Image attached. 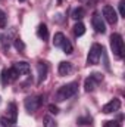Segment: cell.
I'll return each instance as SVG.
<instances>
[{
    "label": "cell",
    "instance_id": "17",
    "mask_svg": "<svg viewBox=\"0 0 125 127\" xmlns=\"http://www.w3.org/2000/svg\"><path fill=\"white\" fill-rule=\"evenodd\" d=\"M84 15H85V10L83 9V7H77V9H74L72 10V18L74 19H81V18H84Z\"/></svg>",
    "mask_w": 125,
    "mask_h": 127
},
{
    "label": "cell",
    "instance_id": "23",
    "mask_svg": "<svg viewBox=\"0 0 125 127\" xmlns=\"http://www.w3.org/2000/svg\"><path fill=\"white\" fill-rule=\"evenodd\" d=\"M103 127H121L118 121H113V120H109V121H104Z\"/></svg>",
    "mask_w": 125,
    "mask_h": 127
},
{
    "label": "cell",
    "instance_id": "25",
    "mask_svg": "<svg viewBox=\"0 0 125 127\" xmlns=\"http://www.w3.org/2000/svg\"><path fill=\"white\" fill-rule=\"evenodd\" d=\"M77 123L78 124H91V118H83V117H80L77 120Z\"/></svg>",
    "mask_w": 125,
    "mask_h": 127
},
{
    "label": "cell",
    "instance_id": "28",
    "mask_svg": "<svg viewBox=\"0 0 125 127\" xmlns=\"http://www.w3.org/2000/svg\"><path fill=\"white\" fill-rule=\"evenodd\" d=\"M0 124H1V127H7V126H10V121L6 117H1L0 118Z\"/></svg>",
    "mask_w": 125,
    "mask_h": 127
},
{
    "label": "cell",
    "instance_id": "4",
    "mask_svg": "<svg viewBox=\"0 0 125 127\" xmlns=\"http://www.w3.org/2000/svg\"><path fill=\"white\" fill-rule=\"evenodd\" d=\"M43 96H28L25 100H24V106H25V109H27V112H35L40 106H41V103H43Z\"/></svg>",
    "mask_w": 125,
    "mask_h": 127
},
{
    "label": "cell",
    "instance_id": "14",
    "mask_svg": "<svg viewBox=\"0 0 125 127\" xmlns=\"http://www.w3.org/2000/svg\"><path fill=\"white\" fill-rule=\"evenodd\" d=\"M84 32H85V25H84L83 22H80V21H78V22L74 25V34H75L77 37H81Z\"/></svg>",
    "mask_w": 125,
    "mask_h": 127
},
{
    "label": "cell",
    "instance_id": "11",
    "mask_svg": "<svg viewBox=\"0 0 125 127\" xmlns=\"http://www.w3.org/2000/svg\"><path fill=\"white\" fill-rule=\"evenodd\" d=\"M58 71H59V75H61V77H65V75L71 74V72H72V64L71 62H61Z\"/></svg>",
    "mask_w": 125,
    "mask_h": 127
},
{
    "label": "cell",
    "instance_id": "15",
    "mask_svg": "<svg viewBox=\"0 0 125 127\" xmlns=\"http://www.w3.org/2000/svg\"><path fill=\"white\" fill-rule=\"evenodd\" d=\"M63 40H65V35H63L62 32H56L55 34V37H53V46H56V47H61L63 43Z\"/></svg>",
    "mask_w": 125,
    "mask_h": 127
},
{
    "label": "cell",
    "instance_id": "22",
    "mask_svg": "<svg viewBox=\"0 0 125 127\" xmlns=\"http://www.w3.org/2000/svg\"><path fill=\"white\" fill-rule=\"evenodd\" d=\"M13 44H15V49L19 50V52L25 49V44H24V41H22L21 38H15V43H13Z\"/></svg>",
    "mask_w": 125,
    "mask_h": 127
},
{
    "label": "cell",
    "instance_id": "16",
    "mask_svg": "<svg viewBox=\"0 0 125 127\" xmlns=\"http://www.w3.org/2000/svg\"><path fill=\"white\" fill-rule=\"evenodd\" d=\"M63 49V52L66 53V55H69V53H72V50H74V47H72V44H71V41L65 37V40H63V43H62V46H61Z\"/></svg>",
    "mask_w": 125,
    "mask_h": 127
},
{
    "label": "cell",
    "instance_id": "3",
    "mask_svg": "<svg viewBox=\"0 0 125 127\" xmlns=\"http://www.w3.org/2000/svg\"><path fill=\"white\" fill-rule=\"evenodd\" d=\"M102 55H103V46H100L99 43H94L90 47V52L87 56V65H97Z\"/></svg>",
    "mask_w": 125,
    "mask_h": 127
},
{
    "label": "cell",
    "instance_id": "2",
    "mask_svg": "<svg viewBox=\"0 0 125 127\" xmlns=\"http://www.w3.org/2000/svg\"><path fill=\"white\" fill-rule=\"evenodd\" d=\"M110 49H112L113 55H116L118 58L122 56V53H124V40H122L121 34L113 32L110 35Z\"/></svg>",
    "mask_w": 125,
    "mask_h": 127
},
{
    "label": "cell",
    "instance_id": "24",
    "mask_svg": "<svg viewBox=\"0 0 125 127\" xmlns=\"http://www.w3.org/2000/svg\"><path fill=\"white\" fill-rule=\"evenodd\" d=\"M91 77L94 78V81H96V83L103 81V74H100V72H93V74H91Z\"/></svg>",
    "mask_w": 125,
    "mask_h": 127
},
{
    "label": "cell",
    "instance_id": "13",
    "mask_svg": "<svg viewBox=\"0 0 125 127\" xmlns=\"http://www.w3.org/2000/svg\"><path fill=\"white\" fill-rule=\"evenodd\" d=\"M96 81H94V78L90 75V77H87L85 78V81H84V90L85 92H93L94 90V87H96Z\"/></svg>",
    "mask_w": 125,
    "mask_h": 127
},
{
    "label": "cell",
    "instance_id": "29",
    "mask_svg": "<svg viewBox=\"0 0 125 127\" xmlns=\"http://www.w3.org/2000/svg\"><path fill=\"white\" fill-rule=\"evenodd\" d=\"M19 1H25V0H19Z\"/></svg>",
    "mask_w": 125,
    "mask_h": 127
},
{
    "label": "cell",
    "instance_id": "6",
    "mask_svg": "<svg viewBox=\"0 0 125 127\" xmlns=\"http://www.w3.org/2000/svg\"><path fill=\"white\" fill-rule=\"evenodd\" d=\"M91 24H93V28L96 30L97 32H103L106 31V25H104V21L102 19V16L97 13V12H94L93 16H91Z\"/></svg>",
    "mask_w": 125,
    "mask_h": 127
},
{
    "label": "cell",
    "instance_id": "20",
    "mask_svg": "<svg viewBox=\"0 0 125 127\" xmlns=\"http://www.w3.org/2000/svg\"><path fill=\"white\" fill-rule=\"evenodd\" d=\"M6 25H7V16H6V13L0 9V28H6Z\"/></svg>",
    "mask_w": 125,
    "mask_h": 127
},
{
    "label": "cell",
    "instance_id": "1",
    "mask_svg": "<svg viewBox=\"0 0 125 127\" xmlns=\"http://www.w3.org/2000/svg\"><path fill=\"white\" fill-rule=\"evenodd\" d=\"M77 92H78V83H77V81L68 83V84H65V86H62V87L58 89V92L55 93V100L63 102V100L72 97Z\"/></svg>",
    "mask_w": 125,
    "mask_h": 127
},
{
    "label": "cell",
    "instance_id": "21",
    "mask_svg": "<svg viewBox=\"0 0 125 127\" xmlns=\"http://www.w3.org/2000/svg\"><path fill=\"white\" fill-rule=\"evenodd\" d=\"M9 78H10V83L19 78V74L16 72V69H15L13 66H12V68H9Z\"/></svg>",
    "mask_w": 125,
    "mask_h": 127
},
{
    "label": "cell",
    "instance_id": "5",
    "mask_svg": "<svg viewBox=\"0 0 125 127\" xmlns=\"http://www.w3.org/2000/svg\"><path fill=\"white\" fill-rule=\"evenodd\" d=\"M103 16H104V19H106L110 25H115V24L118 22V13H116V10L113 9V6H110V4H106V6L103 7Z\"/></svg>",
    "mask_w": 125,
    "mask_h": 127
},
{
    "label": "cell",
    "instance_id": "26",
    "mask_svg": "<svg viewBox=\"0 0 125 127\" xmlns=\"http://www.w3.org/2000/svg\"><path fill=\"white\" fill-rule=\"evenodd\" d=\"M49 111H50L52 114H55V115H56V114H59V108H58L56 105H53V103H52V105H49Z\"/></svg>",
    "mask_w": 125,
    "mask_h": 127
},
{
    "label": "cell",
    "instance_id": "18",
    "mask_svg": "<svg viewBox=\"0 0 125 127\" xmlns=\"http://www.w3.org/2000/svg\"><path fill=\"white\" fill-rule=\"evenodd\" d=\"M7 83H10V78H9V69L4 68V69H1V84L6 86Z\"/></svg>",
    "mask_w": 125,
    "mask_h": 127
},
{
    "label": "cell",
    "instance_id": "7",
    "mask_svg": "<svg viewBox=\"0 0 125 127\" xmlns=\"http://www.w3.org/2000/svg\"><path fill=\"white\" fill-rule=\"evenodd\" d=\"M6 118L10 121V124H15L18 120V109H16V105L13 102H9L6 106Z\"/></svg>",
    "mask_w": 125,
    "mask_h": 127
},
{
    "label": "cell",
    "instance_id": "10",
    "mask_svg": "<svg viewBox=\"0 0 125 127\" xmlns=\"http://www.w3.org/2000/svg\"><path fill=\"white\" fill-rule=\"evenodd\" d=\"M37 71H38V84H41L46 77H47V72H49V66L46 62H38L37 65Z\"/></svg>",
    "mask_w": 125,
    "mask_h": 127
},
{
    "label": "cell",
    "instance_id": "8",
    "mask_svg": "<svg viewBox=\"0 0 125 127\" xmlns=\"http://www.w3.org/2000/svg\"><path fill=\"white\" fill-rule=\"evenodd\" d=\"M119 108H121V100H119V99H112V100H109V102L102 108V111H103L104 114H110V112L119 111Z\"/></svg>",
    "mask_w": 125,
    "mask_h": 127
},
{
    "label": "cell",
    "instance_id": "12",
    "mask_svg": "<svg viewBox=\"0 0 125 127\" xmlns=\"http://www.w3.org/2000/svg\"><path fill=\"white\" fill-rule=\"evenodd\" d=\"M37 35H38L43 41H46V40L49 38V28L46 27V24H40V25H38V28H37Z\"/></svg>",
    "mask_w": 125,
    "mask_h": 127
},
{
    "label": "cell",
    "instance_id": "9",
    "mask_svg": "<svg viewBox=\"0 0 125 127\" xmlns=\"http://www.w3.org/2000/svg\"><path fill=\"white\" fill-rule=\"evenodd\" d=\"M13 68L16 69V72H18L19 75H28V74H30V71H31V68H30V64L25 62V61L16 62L15 65H13Z\"/></svg>",
    "mask_w": 125,
    "mask_h": 127
},
{
    "label": "cell",
    "instance_id": "19",
    "mask_svg": "<svg viewBox=\"0 0 125 127\" xmlns=\"http://www.w3.org/2000/svg\"><path fill=\"white\" fill-rule=\"evenodd\" d=\"M44 127H56L55 118H52L50 115H46L44 117Z\"/></svg>",
    "mask_w": 125,
    "mask_h": 127
},
{
    "label": "cell",
    "instance_id": "27",
    "mask_svg": "<svg viewBox=\"0 0 125 127\" xmlns=\"http://www.w3.org/2000/svg\"><path fill=\"white\" fill-rule=\"evenodd\" d=\"M124 4H125V1H124V0H121V1H119V15H121V16H125V7H124Z\"/></svg>",
    "mask_w": 125,
    "mask_h": 127
}]
</instances>
